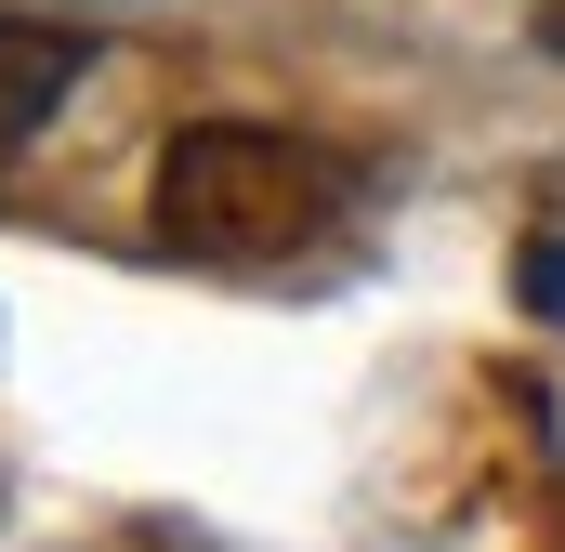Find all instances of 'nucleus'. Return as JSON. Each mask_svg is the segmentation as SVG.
I'll list each match as a JSON object with an SVG mask.
<instances>
[{
  "label": "nucleus",
  "mask_w": 565,
  "mask_h": 552,
  "mask_svg": "<svg viewBox=\"0 0 565 552\" xmlns=\"http://www.w3.org/2000/svg\"><path fill=\"white\" fill-rule=\"evenodd\" d=\"M145 224L184 264H289V251H316L342 224V158L277 132V119H184L158 145Z\"/></svg>",
  "instance_id": "obj_1"
},
{
  "label": "nucleus",
  "mask_w": 565,
  "mask_h": 552,
  "mask_svg": "<svg viewBox=\"0 0 565 552\" xmlns=\"http://www.w3.org/2000/svg\"><path fill=\"white\" fill-rule=\"evenodd\" d=\"M540 53H553V66H565V0H540Z\"/></svg>",
  "instance_id": "obj_3"
},
{
  "label": "nucleus",
  "mask_w": 565,
  "mask_h": 552,
  "mask_svg": "<svg viewBox=\"0 0 565 552\" xmlns=\"http://www.w3.org/2000/svg\"><path fill=\"white\" fill-rule=\"evenodd\" d=\"M66 93H79V40H53V26H13V13H0V158L40 132Z\"/></svg>",
  "instance_id": "obj_2"
}]
</instances>
